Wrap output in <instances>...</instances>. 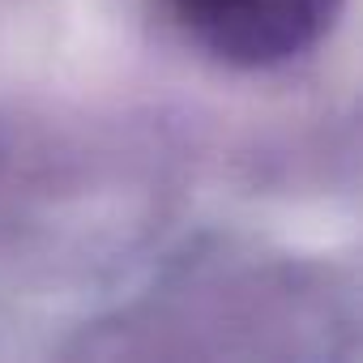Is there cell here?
I'll return each instance as SVG.
<instances>
[{
	"instance_id": "cell-1",
	"label": "cell",
	"mask_w": 363,
	"mask_h": 363,
	"mask_svg": "<svg viewBox=\"0 0 363 363\" xmlns=\"http://www.w3.org/2000/svg\"><path fill=\"white\" fill-rule=\"evenodd\" d=\"M171 9L214 56L269 69L308 52L329 30L337 0H171Z\"/></svg>"
}]
</instances>
